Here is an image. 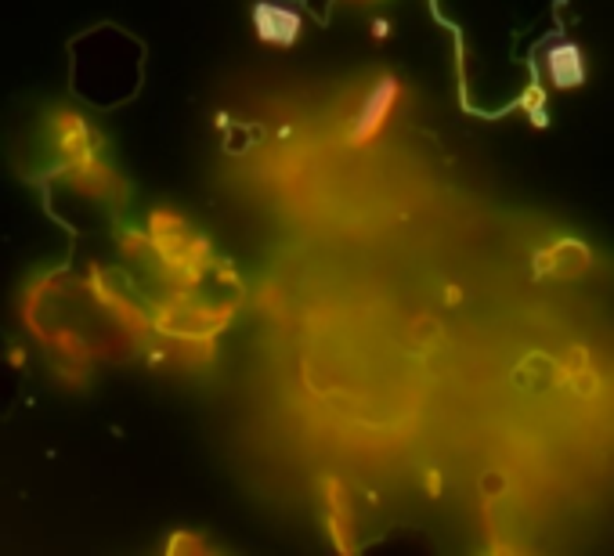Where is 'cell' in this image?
Instances as JSON below:
<instances>
[{
  "label": "cell",
  "instance_id": "7a4b0ae2",
  "mask_svg": "<svg viewBox=\"0 0 614 556\" xmlns=\"http://www.w3.org/2000/svg\"><path fill=\"white\" fill-rule=\"evenodd\" d=\"M546 76L553 87L571 90L586 83V54L578 51V44L571 40H557L546 47Z\"/></svg>",
  "mask_w": 614,
  "mask_h": 556
},
{
  "label": "cell",
  "instance_id": "6da1fadb",
  "mask_svg": "<svg viewBox=\"0 0 614 556\" xmlns=\"http://www.w3.org/2000/svg\"><path fill=\"white\" fill-rule=\"evenodd\" d=\"M253 29H257V37L264 44H279V47H289L300 40V11L289 8V4H279V0H257L253 4Z\"/></svg>",
  "mask_w": 614,
  "mask_h": 556
},
{
  "label": "cell",
  "instance_id": "3957f363",
  "mask_svg": "<svg viewBox=\"0 0 614 556\" xmlns=\"http://www.w3.org/2000/svg\"><path fill=\"white\" fill-rule=\"evenodd\" d=\"M394 98H397V83H394V80H380L373 90H368V98H365V105H361V112H358V119H354L351 138H354V141H368V138H373V134L383 127V119H387Z\"/></svg>",
  "mask_w": 614,
  "mask_h": 556
}]
</instances>
